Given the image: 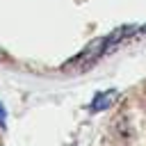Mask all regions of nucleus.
<instances>
[{
    "instance_id": "nucleus-1",
    "label": "nucleus",
    "mask_w": 146,
    "mask_h": 146,
    "mask_svg": "<svg viewBox=\"0 0 146 146\" xmlns=\"http://www.w3.org/2000/svg\"><path fill=\"white\" fill-rule=\"evenodd\" d=\"M137 32V27L135 25H123V27H119V30H114L112 34H107V36H103V39H96V41H91L75 59H71L68 64V68H75V71H84V68H89V66H94L107 50H112L114 46H119L123 39H128V36H132Z\"/></svg>"
},
{
    "instance_id": "nucleus-2",
    "label": "nucleus",
    "mask_w": 146,
    "mask_h": 146,
    "mask_svg": "<svg viewBox=\"0 0 146 146\" xmlns=\"http://www.w3.org/2000/svg\"><path fill=\"white\" fill-rule=\"evenodd\" d=\"M116 96H119V91H116V89H110V91H98V94L94 96L91 105H89V112H103V110H107V107L116 100Z\"/></svg>"
},
{
    "instance_id": "nucleus-3",
    "label": "nucleus",
    "mask_w": 146,
    "mask_h": 146,
    "mask_svg": "<svg viewBox=\"0 0 146 146\" xmlns=\"http://www.w3.org/2000/svg\"><path fill=\"white\" fill-rule=\"evenodd\" d=\"M5 119H7V107H5L2 100H0V128H5Z\"/></svg>"
},
{
    "instance_id": "nucleus-4",
    "label": "nucleus",
    "mask_w": 146,
    "mask_h": 146,
    "mask_svg": "<svg viewBox=\"0 0 146 146\" xmlns=\"http://www.w3.org/2000/svg\"><path fill=\"white\" fill-rule=\"evenodd\" d=\"M137 32H144V34H146V25H144V27H137Z\"/></svg>"
},
{
    "instance_id": "nucleus-5",
    "label": "nucleus",
    "mask_w": 146,
    "mask_h": 146,
    "mask_svg": "<svg viewBox=\"0 0 146 146\" xmlns=\"http://www.w3.org/2000/svg\"><path fill=\"white\" fill-rule=\"evenodd\" d=\"M0 57H2V52H0Z\"/></svg>"
}]
</instances>
